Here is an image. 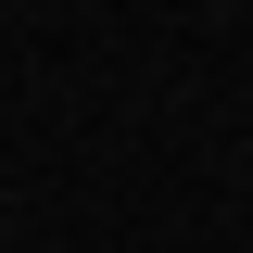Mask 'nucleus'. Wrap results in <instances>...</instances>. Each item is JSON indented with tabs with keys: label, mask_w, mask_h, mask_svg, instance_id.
Masks as SVG:
<instances>
[]
</instances>
